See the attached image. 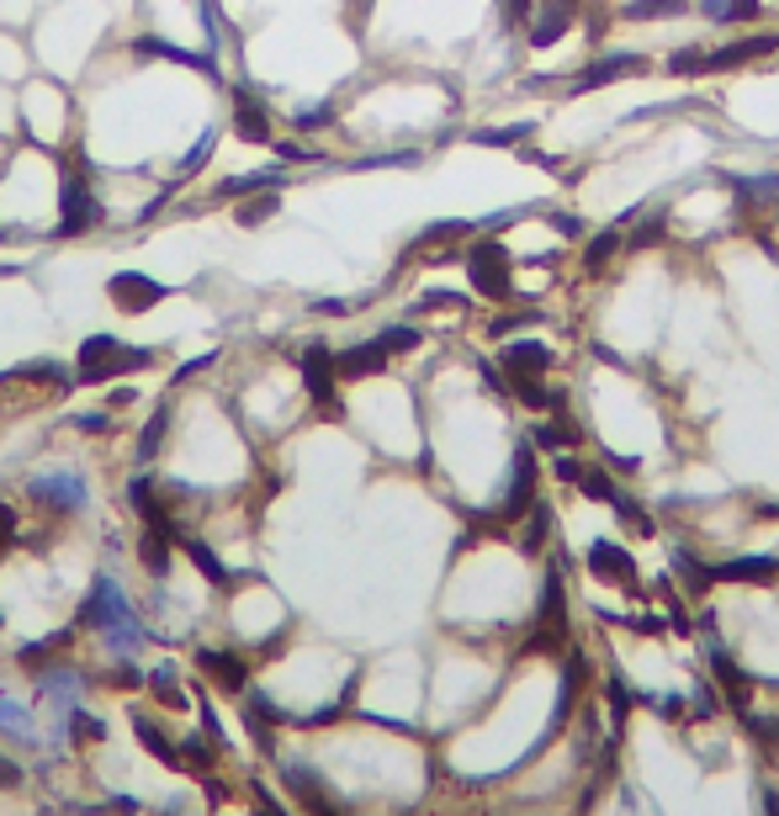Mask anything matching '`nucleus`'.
Here are the masks:
<instances>
[{
	"label": "nucleus",
	"mask_w": 779,
	"mask_h": 816,
	"mask_svg": "<svg viewBox=\"0 0 779 816\" xmlns=\"http://www.w3.org/2000/svg\"><path fill=\"white\" fill-rule=\"evenodd\" d=\"M80 626H90V631L107 641V652L112 658H133L144 641H149V626H144V615L133 610V600H127V589H122L112 573H96L90 578V594L86 605H80Z\"/></svg>",
	"instance_id": "nucleus-1"
},
{
	"label": "nucleus",
	"mask_w": 779,
	"mask_h": 816,
	"mask_svg": "<svg viewBox=\"0 0 779 816\" xmlns=\"http://www.w3.org/2000/svg\"><path fill=\"white\" fill-rule=\"evenodd\" d=\"M27 499L48 514H86L90 510V483H86L80 467L54 461V467H37V472L27 478Z\"/></svg>",
	"instance_id": "nucleus-2"
},
{
	"label": "nucleus",
	"mask_w": 779,
	"mask_h": 816,
	"mask_svg": "<svg viewBox=\"0 0 779 816\" xmlns=\"http://www.w3.org/2000/svg\"><path fill=\"white\" fill-rule=\"evenodd\" d=\"M229 127L240 133L244 144H276V122H270L266 96H255L249 86L229 91Z\"/></svg>",
	"instance_id": "nucleus-3"
},
{
	"label": "nucleus",
	"mask_w": 779,
	"mask_h": 816,
	"mask_svg": "<svg viewBox=\"0 0 779 816\" xmlns=\"http://www.w3.org/2000/svg\"><path fill=\"white\" fill-rule=\"evenodd\" d=\"M107 298L118 303V313H149V308H159L165 298H170V287L165 281H154V276L144 271H118L112 281H107Z\"/></svg>",
	"instance_id": "nucleus-4"
},
{
	"label": "nucleus",
	"mask_w": 779,
	"mask_h": 816,
	"mask_svg": "<svg viewBox=\"0 0 779 816\" xmlns=\"http://www.w3.org/2000/svg\"><path fill=\"white\" fill-rule=\"evenodd\" d=\"M80 690H86V673H80V668H69V663H54V668H43V673H37V695L54 700L64 722H69V711L80 705Z\"/></svg>",
	"instance_id": "nucleus-5"
},
{
	"label": "nucleus",
	"mask_w": 779,
	"mask_h": 816,
	"mask_svg": "<svg viewBox=\"0 0 779 816\" xmlns=\"http://www.w3.org/2000/svg\"><path fill=\"white\" fill-rule=\"evenodd\" d=\"M197 663H202V673H208L212 684L223 690V695H244L249 690V668H244L240 652H223V647H202L197 652Z\"/></svg>",
	"instance_id": "nucleus-6"
},
{
	"label": "nucleus",
	"mask_w": 779,
	"mask_h": 816,
	"mask_svg": "<svg viewBox=\"0 0 779 816\" xmlns=\"http://www.w3.org/2000/svg\"><path fill=\"white\" fill-rule=\"evenodd\" d=\"M589 573L604 578V583L631 589V583H636V557H631L621 541H594L589 546Z\"/></svg>",
	"instance_id": "nucleus-7"
},
{
	"label": "nucleus",
	"mask_w": 779,
	"mask_h": 816,
	"mask_svg": "<svg viewBox=\"0 0 779 816\" xmlns=\"http://www.w3.org/2000/svg\"><path fill=\"white\" fill-rule=\"evenodd\" d=\"M287 785L298 790V801H302V806H308L313 816H345V806L334 801L330 785H324V780H319V774H313L308 763H287Z\"/></svg>",
	"instance_id": "nucleus-8"
},
{
	"label": "nucleus",
	"mask_w": 779,
	"mask_h": 816,
	"mask_svg": "<svg viewBox=\"0 0 779 816\" xmlns=\"http://www.w3.org/2000/svg\"><path fill=\"white\" fill-rule=\"evenodd\" d=\"M170 429H176V409H154L149 420H144V429L133 435V461L149 467L154 456L165 451V435H170Z\"/></svg>",
	"instance_id": "nucleus-9"
},
{
	"label": "nucleus",
	"mask_w": 779,
	"mask_h": 816,
	"mask_svg": "<svg viewBox=\"0 0 779 816\" xmlns=\"http://www.w3.org/2000/svg\"><path fill=\"white\" fill-rule=\"evenodd\" d=\"M711 578H721V583H775L779 557H732V562L711 568Z\"/></svg>",
	"instance_id": "nucleus-10"
},
{
	"label": "nucleus",
	"mask_w": 779,
	"mask_h": 816,
	"mask_svg": "<svg viewBox=\"0 0 779 816\" xmlns=\"http://www.w3.org/2000/svg\"><path fill=\"white\" fill-rule=\"evenodd\" d=\"M133 731H138V742H144V748H149V753L159 758L165 769H176V774H186V753H180L176 742H170V737L159 731V722H154V716H138V711H133Z\"/></svg>",
	"instance_id": "nucleus-11"
},
{
	"label": "nucleus",
	"mask_w": 779,
	"mask_h": 816,
	"mask_svg": "<svg viewBox=\"0 0 779 816\" xmlns=\"http://www.w3.org/2000/svg\"><path fill=\"white\" fill-rule=\"evenodd\" d=\"M281 212V191H255V197H240V208H234V223L240 228H260Z\"/></svg>",
	"instance_id": "nucleus-12"
},
{
	"label": "nucleus",
	"mask_w": 779,
	"mask_h": 816,
	"mask_svg": "<svg viewBox=\"0 0 779 816\" xmlns=\"http://www.w3.org/2000/svg\"><path fill=\"white\" fill-rule=\"evenodd\" d=\"M0 731L5 737H16V742H32L37 748V722H32V711L22 700H0Z\"/></svg>",
	"instance_id": "nucleus-13"
},
{
	"label": "nucleus",
	"mask_w": 779,
	"mask_h": 816,
	"mask_svg": "<svg viewBox=\"0 0 779 816\" xmlns=\"http://www.w3.org/2000/svg\"><path fill=\"white\" fill-rule=\"evenodd\" d=\"M64 726H69L80 742H101V737H107V722H101V716H90V711H80V705L69 711V722H64Z\"/></svg>",
	"instance_id": "nucleus-14"
},
{
	"label": "nucleus",
	"mask_w": 779,
	"mask_h": 816,
	"mask_svg": "<svg viewBox=\"0 0 779 816\" xmlns=\"http://www.w3.org/2000/svg\"><path fill=\"white\" fill-rule=\"evenodd\" d=\"M149 690H154V695H165V705H180L176 668H170V663H159V668H154V673H149Z\"/></svg>",
	"instance_id": "nucleus-15"
},
{
	"label": "nucleus",
	"mask_w": 779,
	"mask_h": 816,
	"mask_svg": "<svg viewBox=\"0 0 779 816\" xmlns=\"http://www.w3.org/2000/svg\"><path fill=\"white\" fill-rule=\"evenodd\" d=\"M11 546H16V510L0 499V557H11Z\"/></svg>",
	"instance_id": "nucleus-16"
},
{
	"label": "nucleus",
	"mask_w": 779,
	"mask_h": 816,
	"mask_svg": "<svg viewBox=\"0 0 779 816\" xmlns=\"http://www.w3.org/2000/svg\"><path fill=\"white\" fill-rule=\"evenodd\" d=\"M22 780H27V774H22V763H11V758L0 753V790H16Z\"/></svg>",
	"instance_id": "nucleus-17"
},
{
	"label": "nucleus",
	"mask_w": 779,
	"mask_h": 816,
	"mask_svg": "<svg viewBox=\"0 0 779 816\" xmlns=\"http://www.w3.org/2000/svg\"><path fill=\"white\" fill-rule=\"evenodd\" d=\"M255 816H287V812H281V806H276L270 795H260V801H255Z\"/></svg>",
	"instance_id": "nucleus-18"
},
{
	"label": "nucleus",
	"mask_w": 779,
	"mask_h": 816,
	"mask_svg": "<svg viewBox=\"0 0 779 816\" xmlns=\"http://www.w3.org/2000/svg\"><path fill=\"white\" fill-rule=\"evenodd\" d=\"M764 816H779V795H775V790H764Z\"/></svg>",
	"instance_id": "nucleus-19"
}]
</instances>
